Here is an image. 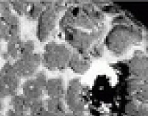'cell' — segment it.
<instances>
[{
    "mask_svg": "<svg viewBox=\"0 0 148 116\" xmlns=\"http://www.w3.org/2000/svg\"><path fill=\"white\" fill-rule=\"evenodd\" d=\"M55 13L52 10H47L42 13L40 17L39 24V37L45 39L48 37L49 33L53 29L55 24Z\"/></svg>",
    "mask_w": 148,
    "mask_h": 116,
    "instance_id": "cell-4",
    "label": "cell"
},
{
    "mask_svg": "<svg viewBox=\"0 0 148 116\" xmlns=\"http://www.w3.org/2000/svg\"><path fill=\"white\" fill-rule=\"evenodd\" d=\"M69 50L64 45L48 44L45 47L44 61L51 68L64 67L69 61Z\"/></svg>",
    "mask_w": 148,
    "mask_h": 116,
    "instance_id": "cell-2",
    "label": "cell"
},
{
    "mask_svg": "<svg viewBox=\"0 0 148 116\" xmlns=\"http://www.w3.org/2000/svg\"><path fill=\"white\" fill-rule=\"evenodd\" d=\"M131 116H147V108L144 105H138L136 111Z\"/></svg>",
    "mask_w": 148,
    "mask_h": 116,
    "instance_id": "cell-7",
    "label": "cell"
},
{
    "mask_svg": "<svg viewBox=\"0 0 148 116\" xmlns=\"http://www.w3.org/2000/svg\"><path fill=\"white\" fill-rule=\"evenodd\" d=\"M129 70L133 78L147 81V58L144 53L137 52L129 63Z\"/></svg>",
    "mask_w": 148,
    "mask_h": 116,
    "instance_id": "cell-3",
    "label": "cell"
},
{
    "mask_svg": "<svg viewBox=\"0 0 148 116\" xmlns=\"http://www.w3.org/2000/svg\"><path fill=\"white\" fill-rule=\"evenodd\" d=\"M68 64L73 69L74 71L83 73L90 69L91 66V58L87 53L78 52L72 56Z\"/></svg>",
    "mask_w": 148,
    "mask_h": 116,
    "instance_id": "cell-5",
    "label": "cell"
},
{
    "mask_svg": "<svg viewBox=\"0 0 148 116\" xmlns=\"http://www.w3.org/2000/svg\"><path fill=\"white\" fill-rule=\"evenodd\" d=\"M143 39V30L132 19L120 14L113 19V26L105 38V44L114 55L121 56Z\"/></svg>",
    "mask_w": 148,
    "mask_h": 116,
    "instance_id": "cell-1",
    "label": "cell"
},
{
    "mask_svg": "<svg viewBox=\"0 0 148 116\" xmlns=\"http://www.w3.org/2000/svg\"><path fill=\"white\" fill-rule=\"evenodd\" d=\"M49 89V93L51 96H54L55 97H59L62 93V83L60 80H53L51 81L49 85H47Z\"/></svg>",
    "mask_w": 148,
    "mask_h": 116,
    "instance_id": "cell-6",
    "label": "cell"
}]
</instances>
